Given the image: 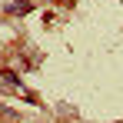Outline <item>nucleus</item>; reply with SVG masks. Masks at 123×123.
<instances>
[{
	"instance_id": "nucleus-1",
	"label": "nucleus",
	"mask_w": 123,
	"mask_h": 123,
	"mask_svg": "<svg viewBox=\"0 0 123 123\" xmlns=\"http://www.w3.org/2000/svg\"><path fill=\"white\" fill-rule=\"evenodd\" d=\"M27 10H30V3H13L10 7V13H27Z\"/></svg>"
}]
</instances>
